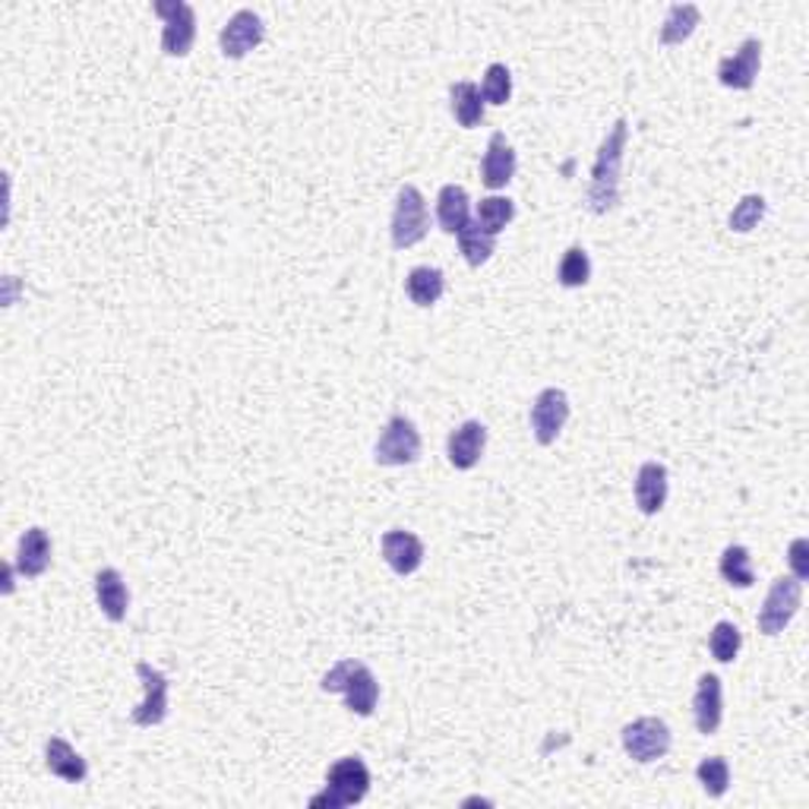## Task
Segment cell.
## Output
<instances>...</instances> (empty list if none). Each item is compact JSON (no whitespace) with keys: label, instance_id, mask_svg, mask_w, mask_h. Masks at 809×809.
<instances>
[{"label":"cell","instance_id":"6da1fadb","mask_svg":"<svg viewBox=\"0 0 809 809\" xmlns=\"http://www.w3.org/2000/svg\"><path fill=\"white\" fill-rule=\"evenodd\" d=\"M626 140H629V124L620 117L598 146V159L591 167V184L586 194L588 212L594 216H608L620 206V171H623Z\"/></svg>","mask_w":809,"mask_h":809},{"label":"cell","instance_id":"7a4b0ae2","mask_svg":"<svg viewBox=\"0 0 809 809\" xmlns=\"http://www.w3.org/2000/svg\"><path fill=\"white\" fill-rule=\"evenodd\" d=\"M320 686L326 693H342L345 708L355 712L358 718H370L377 702H380V683H377L373 670L367 668L363 661H355V658H345V661L333 664L326 670Z\"/></svg>","mask_w":809,"mask_h":809},{"label":"cell","instance_id":"3957f363","mask_svg":"<svg viewBox=\"0 0 809 809\" xmlns=\"http://www.w3.org/2000/svg\"><path fill=\"white\" fill-rule=\"evenodd\" d=\"M370 794V768L363 765L361 755H345L330 765L326 787L310 797L313 809H342L361 804Z\"/></svg>","mask_w":809,"mask_h":809},{"label":"cell","instance_id":"277c9868","mask_svg":"<svg viewBox=\"0 0 809 809\" xmlns=\"http://www.w3.org/2000/svg\"><path fill=\"white\" fill-rule=\"evenodd\" d=\"M427 231H430L427 199L415 184H405L395 196V209H392V247L408 251L427 238Z\"/></svg>","mask_w":809,"mask_h":809},{"label":"cell","instance_id":"5b68a950","mask_svg":"<svg viewBox=\"0 0 809 809\" xmlns=\"http://www.w3.org/2000/svg\"><path fill=\"white\" fill-rule=\"evenodd\" d=\"M800 604H804V582H797L794 576L775 579L772 588H768V594H765V604L759 608V616H755L759 633L762 636L784 633V626L797 616Z\"/></svg>","mask_w":809,"mask_h":809},{"label":"cell","instance_id":"8992f818","mask_svg":"<svg viewBox=\"0 0 809 809\" xmlns=\"http://www.w3.org/2000/svg\"><path fill=\"white\" fill-rule=\"evenodd\" d=\"M418 455H420V434L418 427H415V420H408L405 415H395V418L386 420V427L380 430L377 449H373L377 465L398 469V465L418 462Z\"/></svg>","mask_w":809,"mask_h":809},{"label":"cell","instance_id":"52a82bcc","mask_svg":"<svg viewBox=\"0 0 809 809\" xmlns=\"http://www.w3.org/2000/svg\"><path fill=\"white\" fill-rule=\"evenodd\" d=\"M620 740H623V750H626L629 759L648 765V762H658V759H664L670 753L673 733H670V727L661 718L648 715V718H636V721L623 727Z\"/></svg>","mask_w":809,"mask_h":809},{"label":"cell","instance_id":"ba28073f","mask_svg":"<svg viewBox=\"0 0 809 809\" xmlns=\"http://www.w3.org/2000/svg\"><path fill=\"white\" fill-rule=\"evenodd\" d=\"M162 20V51L167 57H187L196 42V13L184 0H155L152 7Z\"/></svg>","mask_w":809,"mask_h":809},{"label":"cell","instance_id":"9c48e42d","mask_svg":"<svg viewBox=\"0 0 809 809\" xmlns=\"http://www.w3.org/2000/svg\"><path fill=\"white\" fill-rule=\"evenodd\" d=\"M531 434L541 447H554L569 420V395L563 390H541L531 402Z\"/></svg>","mask_w":809,"mask_h":809},{"label":"cell","instance_id":"30bf717a","mask_svg":"<svg viewBox=\"0 0 809 809\" xmlns=\"http://www.w3.org/2000/svg\"><path fill=\"white\" fill-rule=\"evenodd\" d=\"M137 677L142 680V702L130 712V721L137 727H155L167 718V677L159 668H152L149 661L137 664Z\"/></svg>","mask_w":809,"mask_h":809},{"label":"cell","instance_id":"8fae6325","mask_svg":"<svg viewBox=\"0 0 809 809\" xmlns=\"http://www.w3.org/2000/svg\"><path fill=\"white\" fill-rule=\"evenodd\" d=\"M266 38V26L259 20V13L253 10H238L228 23H224L222 35H219V45H222V55L228 60H241L247 57Z\"/></svg>","mask_w":809,"mask_h":809},{"label":"cell","instance_id":"7c38bea8","mask_svg":"<svg viewBox=\"0 0 809 809\" xmlns=\"http://www.w3.org/2000/svg\"><path fill=\"white\" fill-rule=\"evenodd\" d=\"M759 67H762V42L759 38H747L733 55H727L718 63V80L727 89H753L755 77H759Z\"/></svg>","mask_w":809,"mask_h":809},{"label":"cell","instance_id":"4fadbf2b","mask_svg":"<svg viewBox=\"0 0 809 809\" xmlns=\"http://www.w3.org/2000/svg\"><path fill=\"white\" fill-rule=\"evenodd\" d=\"M487 449V427L481 420H465L459 424L447 440V455L449 465L459 469V472H472L481 455Z\"/></svg>","mask_w":809,"mask_h":809},{"label":"cell","instance_id":"5bb4252c","mask_svg":"<svg viewBox=\"0 0 809 809\" xmlns=\"http://www.w3.org/2000/svg\"><path fill=\"white\" fill-rule=\"evenodd\" d=\"M693 718H696V730L712 737L718 733L721 718H725V690H721V677L715 673H702L698 677L696 696H693Z\"/></svg>","mask_w":809,"mask_h":809},{"label":"cell","instance_id":"9a60e30c","mask_svg":"<svg viewBox=\"0 0 809 809\" xmlns=\"http://www.w3.org/2000/svg\"><path fill=\"white\" fill-rule=\"evenodd\" d=\"M380 547H383V559L390 563L392 573L398 576H412L418 573L420 563H424V541L412 531H386L380 538Z\"/></svg>","mask_w":809,"mask_h":809},{"label":"cell","instance_id":"2e32d148","mask_svg":"<svg viewBox=\"0 0 809 809\" xmlns=\"http://www.w3.org/2000/svg\"><path fill=\"white\" fill-rule=\"evenodd\" d=\"M516 149L509 146L506 134H494L487 142V152L481 159V181L490 190H502L516 177Z\"/></svg>","mask_w":809,"mask_h":809},{"label":"cell","instance_id":"e0dca14e","mask_svg":"<svg viewBox=\"0 0 809 809\" xmlns=\"http://www.w3.org/2000/svg\"><path fill=\"white\" fill-rule=\"evenodd\" d=\"M48 566H51V538H48L45 529L32 525L20 538V551H16V566L13 569L20 576H26V579H38Z\"/></svg>","mask_w":809,"mask_h":809},{"label":"cell","instance_id":"ac0fdd59","mask_svg":"<svg viewBox=\"0 0 809 809\" xmlns=\"http://www.w3.org/2000/svg\"><path fill=\"white\" fill-rule=\"evenodd\" d=\"M633 494L643 516H658L668 502V469L661 462H645L636 475Z\"/></svg>","mask_w":809,"mask_h":809},{"label":"cell","instance_id":"d6986e66","mask_svg":"<svg viewBox=\"0 0 809 809\" xmlns=\"http://www.w3.org/2000/svg\"><path fill=\"white\" fill-rule=\"evenodd\" d=\"M95 598H99L102 614L108 616L112 623H120V620L127 616V608H130V591H127L124 576H120L114 566L99 569V576H95Z\"/></svg>","mask_w":809,"mask_h":809},{"label":"cell","instance_id":"ffe728a7","mask_svg":"<svg viewBox=\"0 0 809 809\" xmlns=\"http://www.w3.org/2000/svg\"><path fill=\"white\" fill-rule=\"evenodd\" d=\"M45 765H48V772L57 775L60 782L80 784L85 782V775H89L85 759L77 753L63 737H51V740L45 743Z\"/></svg>","mask_w":809,"mask_h":809},{"label":"cell","instance_id":"44dd1931","mask_svg":"<svg viewBox=\"0 0 809 809\" xmlns=\"http://www.w3.org/2000/svg\"><path fill=\"white\" fill-rule=\"evenodd\" d=\"M437 222L447 234H459L465 224L472 222V199L469 190L459 184H447L437 196Z\"/></svg>","mask_w":809,"mask_h":809},{"label":"cell","instance_id":"7402d4cb","mask_svg":"<svg viewBox=\"0 0 809 809\" xmlns=\"http://www.w3.org/2000/svg\"><path fill=\"white\" fill-rule=\"evenodd\" d=\"M449 108L452 117L459 120V127L472 130L484 120V95H481V85L472 80H462V83L449 85Z\"/></svg>","mask_w":809,"mask_h":809},{"label":"cell","instance_id":"603a6c76","mask_svg":"<svg viewBox=\"0 0 809 809\" xmlns=\"http://www.w3.org/2000/svg\"><path fill=\"white\" fill-rule=\"evenodd\" d=\"M405 291L412 298V304L418 308H434L443 291H447V276L437 266H415L405 279Z\"/></svg>","mask_w":809,"mask_h":809},{"label":"cell","instance_id":"cb8c5ba5","mask_svg":"<svg viewBox=\"0 0 809 809\" xmlns=\"http://www.w3.org/2000/svg\"><path fill=\"white\" fill-rule=\"evenodd\" d=\"M718 569H721V579H725L727 586L753 588L755 582L753 557H750V551H747L743 544H730V547H725Z\"/></svg>","mask_w":809,"mask_h":809},{"label":"cell","instance_id":"d4e9b609","mask_svg":"<svg viewBox=\"0 0 809 809\" xmlns=\"http://www.w3.org/2000/svg\"><path fill=\"white\" fill-rule=\"evenodd\" d=\"M459 251H462V256H465V263L469 266H484L490 256H494V251H497V238L494 234H487L484 228L477 222H469L459 234Z\"/></svg>","mask_w":809,"mask_h":809},{"label":"cell","instance_id":"484cf974","mask_svg":"<svg viewBox=\"0 0 809 809\" xmlns=\"http://www.w3.org/2000/svg\"><path fill=\"white\" fill-rule=\"evenodd\" d=\"M698 20H702V13H698L696 3H673L668 10L664 26H661V42H664V45H680V42H686V38L696 32Z\"/></svg>","mask_w":809,"mask_h":809},{"label":"cell","instance_id":"4316f807","mask_svg":"<svg viewBox=\"0 0 809 809\" xmlns=\"http://www.w3.org/2000/svg\"><path fill=\"white\" fill-rule=\"evenodd\" d=\"M516 219V203L509 196H484L477 203V216L475 222L487 231V234H500L506 224Z\"/></svg>","mask_w":809,"mask_h":809},{"label":"cell","instance_id":"83f0119b","mask_svg":"<svg viewBox=\"0 0 809 809\" xmlns=\"http://www.w3.org/2000/svg\"><path fill=\"white\" fill-rule=\"evenodd\" d=\"M588 279H591V259H588L586 247L573 244L559 259L557 281L563 288H586Z\"/></svg>","mask_w":809,"mask_h":809},{"label":"cell","instance_id":"f1b7e54d","mask_svg":"<svg viewBox=\"0 0 809 809\" xmlns=\"http://www.w3.org/2000/svg\"><path fill=\"white\" fill-rule=\"evenodd\" d=\"M696 778L708 797H715V800L725 797L727 787H730V765H727L725 755H708V759H702L696 768Z\"/></svg>","mask_w":809,"mask_h":809},{"label":"cell","instance_id":"f546056e","mask_svg":"<svg viewBox=\"0 0 809 809\" xmlns=\"http://www.w3.org/2000/svg\"><path fill=\"white\" fill-rule=\"evenodd\" d=\"M740 645H743V636H740V629L733 623L721 620V623L712 626V633H708V651H712L715 661L730 664L740 655Z\"/></svg>","mask_w":809,"mask_h":809},{"label":"cell","instance_id":"4dcf8cb0","mask_svg":"<svg viewBox=\"0 0 809 809\" xmlns=\"http://www.w3.org/2000/svg\"><path fill=\"white\" fill-rule=\"evenodd\" d=\"M481 95H484V105H506L512 99V73L506 63H490L484 70Z\"/></svg>","mask_w":809,"mask_h":809},{"label":"cell","instance_id":"1f68e13d","mask_svg":"<svg viewBox=\"0 0 809 809\" xmlns=\"http://www.w3.org/2000/svg\"><path fill=\"white\" fill-rule=\"evenodd\" d=\"M762 216H765V196H743L737 203V209L730 212V228L740 231V234H747V231H753L755 224L762 222Z\"/></svg>","mask_w":809,"mask_h":809},{"label":"cell","instance_id":"d6a6232c","mask_svg":"<svg viewBox=\"0 0 809 809\" xmlns=\"http://www.w3.org/2000/svg\"><path fill=\"white\" fill-rule=\"evenodd\" d=\"M787 559H790V569H794V579L797 582H807L809 579V541L807 538H797L787 551Z\"/></svg>","mask_w":809,"mask_h":809}]
</instances>
